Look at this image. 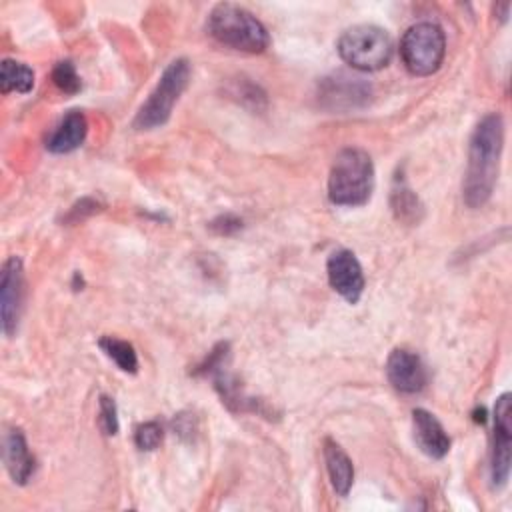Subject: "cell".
<instances>
[{"mask_svg": "<svg viewBox=\"0 0 512 512\" xmlns=\"http://www.w3.org/2000/svg\"><path fill=\"white\" fill-rule=\"evenodd\" d=\"M504 146V120L498 112L486 114L468 142V164L462 182V198L468 208L484 206L496 186L500 154Z\"/></svg>", "mask_w": 512, "mask_h": 512, "instance_id": "obj_1", "label": "cell"}, {"mask_svg": "<svg viewBox=\"0 0 512 512\" xmlns=\"http://www.w3.org/2000/svg\"><path fill=\"white\" fill-rule=\"evenodd\" d=\"M374 190V164L366 150L344 148L336 154L328 176V198L336 206H362Z\"/></svg>", "mask_w": 512, "mask_h": 512, "instance_id": "obj_2", "label": "cell"}, {"mask_svg": "<svg viewBox=\"0 0 512 512\" xmlns=\"http://www.w3.org/2000/svg\"><path fill=\"white\" fill-rule=\"evenodd\" d=\"M206 28L216 42L240 52L260 54L270 44L264 24L250 10L232 2L216 4L208 14Z\"/></svg>", "mask_w": 512, "mask_h": 512, "instance_id": "obj_3", "label": "cell"}, {"mask_svg": "<svg viewBox=\"0 0 512 512\" xmlns=\"http://www.w3.org/2000/svg\"><path fill=\"white\" fill-rule=\"evenodd\" d=\"M230 362V344L218 342L200 364L194 366V376H204L214 382V390L218 392L222 404L232 412H252L264 418H274L276 410L270 408L264 400L250 396L238 376L228 370Z\"/></svg>", "mask_w": 512, "mask_h": 512, "instance_id": "obj_4", "label": "cell"}, {"mask_svg": "<svg viewBox=\"0 0 512 512\" xmlns=\"http://www.w3.org/2000/svg\"><path fill=\"white\" fill-rule=\"evenodd\" d=\"M190 82V62L186 58L172 60L162 76L158 78L156 86L148 94V98L138 108L132 126L136 130H154L158 126H164L172 114L174 104L182 96V92L188 88Z\"/></svg>", "mask_w": 512, "mask_h": 512, "instance_id": "obj_5", "label": "cell"}, {"mask_svg": "<svg viewBox=\"0 0 512 512\" xmlns=\"http://www.w3.org/2000/svg\"><path fill=\"white\" fill-rule=\"evenodd\" d=\"M336 48L348 66L362 72L384 68L394 52L390 34L374 24H356L346 28L338 38Z\"/></svg>", "mask_w": 512, "mask_h": 512, "instance_id": "obj_6", "label": "cell"}, {"mask_svg": "<svg viewBox=\"0 0 512 512\" xmlns=\"http://www.w3.org/2000/svg\"><path fill=\"white\" fill-rule=\"evenodd\" d=\"M446 54L444 30L434 22L412 24L400 40V56L406 70L414 76L434 74Z\"/></svg>", "mask_w": 512, "mask_h": 512, "instance_id": "obj_7", "label": "cell"}, {"mask_svg": "<svg viewBox=\"0 0 512 512\" xmlns=\"http://www.w3.org/2000/svg\"><path fill=\"white\" fill-rule=\"evenodd\" d=\"M372 84L360 76L334 72L318 84V104L330 112L360 110L372 100Z\"/></svg>", "mask_w": 512, "mask_h": 512, "instance_id": "obj_8", "label": "cell"}, {"mask_svg": "<svg viewBox=\"0 0 512 512\" xmlns=\"http://www.w3.org/2000/svg\"><path fill=\"white\" fill-rule=\"evenodd\" d=\"M510 448H512V396L504 392L494 406V436L490 474L492 486L502 488L510 476Z\"/></svg>", "mask_w": 512, "mask_h": 512, "instance_id": "obj_9", "label": "cell"}, {"mask_svg": "<svg viewBox=\"0 0 512 512\" xmlns=\"http://www.w3.org/2000/svg\"><path fill=\"white\" fill-rule=\"evenodd\" d=\"M24 302V268L18 256H10L2 264L0 274V316H2V330L6 336H14L22 304Z\"/></svg>", "mask_w": 512, "mask_h": 512, "instance_id": "obj_10", "label": "cell"}, {"mask_svg": "<svg viewBox=\"0 0 512 512\" xmlns=\"http://www.w3.org/2000/svg\"><path fill=\"white\" fill-rule=\"evenodd\" d=\"M326 272H328V282L330 286L350 304H356L364 292L366 280H364V272L362 266L358 262V258L354 256V252L340 248L334 250L328 256L326 262Z\"/></svg>", "mask_w": 512, "mask_h": 512, "instance_id": "obj_11", "label": "cell"}, {"mask_svg": "<svg viewBox=\"0 0 512 512\" xmlns=\"http://www.w3.org/2000/svg\"><path fill=\"white\" fill-rule=\"evenodd\" d=\"M388 382L402 394H416L424 390L428 372L422 358L406 348H394L386 360Z\"/></svg>", "mask_w": 512, "mask_h": 512, "instance_id": "obj_12", "label": "cell"}, {"mask_svg": "<svg viewBox=\"0 0 512 512\" xmlns=\"http://www.w3.org/2000/svg\"><path fill=\"white\" fill-rule=\"evenodd\" d=\"M2 460L10 478L24 486L36 468V460L28 450L26 436L20 428H8L2 438Z\"/></svg>", "mask_w": 512, "mask_h": 512, "instance_id": "obj_13", "label": "cell"}, {"mask_svg": "<svg viewBox=\"0 0 512 512\" xmlns=\"http://www.w3.org/2000/svg\"><path fill=\"white\" fill-rule=\"evenodd\" d=\"M412 428L416 446L430 458H444L450 450V436L434 414L424 408L412 410Z\"/></svg>", "mask_w": 512, "mask_h": 512, "instance_id": "obj_14", "label": "cell"}, {"mask_svg": "<svg viewBox=\"0 0 512 512\" xmlns=\"http://www.w3.org/2000/svg\"><path fill=\"white\" fill-rule=\"evenodd\" d=\"M88 134L86 116L80 110H70L50 132L46 138V150L52 154H68L74 152Z\"/></svg>", "mask_w": 512, "mask_h": 512, "instance_id": "obj_15", "label": "cell"}, {"mask_svg": "<svg viewBox=\"0 0 512 512\" xmlns=\"http://www.w3.org/2000/svg\"><path fill=\"white\" fill-rule=\"evenodd\" d=\"M322 456L328 470L330 484L338 496H346L354 484V466L348 454L342 450L338 442L326 438L322 444Z\"/></svg>", "mask_w": 512, "mask_h": 512, "instance_id": "obj_16", "label": "cell"}, {"mask_svg": "<svg viewBox=\"0 0 512 512\" xmlns=\"http://www.w3.org/2000/svg\"><path fill=\"white\" fill-rule=\"evenodd\" d=\"M390 206L396 220L404 224H418L424 218V204L416 196V192L402 180L396 178L390 192Z\"/></svg>", "mask_w": 512, "mask_h": 512, "instance_id": "obj_17", "label": "cell"}, {"mask_svg": "<svg viewBox=\"0 0 512 512\" xmlns=\"http://www.w3.org/2000/svg\"><path fill=\"white\" fill-rule=\"evenodd\" d=\"M32 88H34V70L24 62L4 58L0 64V90L4 94L8 92L26 94Z\"/></svg>", "mask_w": 512, "mask_h": 512, "instance_id": "obj_18", "label": "cell"}, {"mask_svg": "<svg viewBox=\"0 0 512 512\" xmlns=\"http://www.w3.org/2000/svg\"><path fill=\"white\" fill-rule=\"evenodd\" d=\"M98 346L122 372L126 374L138 372V354L130 342L120 340L116 336H102L98 340Z\"/></svg>", "mask_w": 512, "mask_h": 512, "instance_id": "obj_19", "label": "cell"}, {"mask_svg": "<svg viewBox=\"0 0 512 512\" xmlns=\"http://www.w3.org/2000/svg\"><path fill=\"white\" fill-rule=\"evenodd\" d=\"M230 94L236 96L238 102H242L244 106H248V108H252L256 112L266 108V94H264V90L258 84L246 80V78L236 80L232 90H230Z\"/></svg>", "mask_w": 512, "mask_h": 512, "instance_id": "obj_20", "label": "cell"}, {"mask_svg": "<svg viewBox=\"0 0 512 512\" xmlns=\"http://www.w3.org/2000/svg\"><path fill=\"white\" fill-rule=\"evenodd\" d=\"M52 82L54 86L64 94H76L82 88L80 76L70 60H60L52 70Z\"/></svg>", "mask_w": 512, "mask_h": 512, "instance_id": "obj_21", "label": "cell"}, {"mask_svg": "<svg viewBox=\"0 0 512 512\" xmlns=\"http://www.w3.org/2000/svg\"><path fill=\"white\" fill-rule=\"evenodd\" d=\"M162 438H164V430L156 420H148V422L136 426V430H134V444L144 452L156 450L160 446Z\"/></svg>", "mask_w": 512, "mask_h": 512, "instance_id": "obj_22", "label": "cell"}, {"mask_svg": "<svg viewBox=\"0 0 512 512\" xmlns=\"http://www.w3.org/2000/svg\"><path fill=\"white\" fill-rule=\"evenodd\" d=\"M98 422L106 436H114L118 432V410L116 402L110 396H100L98 400Z\"/></svg>", "mask_w": 512, "mask_h": 512, "instance_id": "obj_23", "label": "cell"}, {"mask_svg": "<svg viewBox=\"0 0 512 512\" xmlns=\"http://www.w3.org/2000/svg\"><path fill=\"white\" fill-rule=\"evenodd\" d=\"M100 210H102V204H100L96 198L84 196V198H80L78 202H74V204L68 208V212L64 214V222H66V224H78V222L90 218L92 214H96V212H100Z\"/></svg>", "mask_w": 512, "mask_h": 512, "instance_id": "obj_24", "label": "cell"}, {"mask_svg": "<svg viewBox=\"0 0 512 512\" xmlns=\"http://www.w3.org/2000/svg\"><path fill=\"white\" fill-rule=\"evenodd\" d=\"M172 428H174V434H178L184 442H192L194 436L198 434V420L192 412H180L172 420Z\"/></svg>", "mask_w": 512, "mask_h": 512, "instance_id": "obj_25", "label": "cell"}, {"mask_svg": "<svg viewBox=\"0 0 512 512\" xmlns=\"http://www.w3.org/2000/svg\"><path fill=\"white\" fill-rule=\"evenodd\" d=\"M208 226L218 236H232L238 230H242V218H238L236 214H220L214 220H210Z\"/></svg>", "mask_w": 512, "mask_h": 512, "instance_id": "obj_26", "label": "cell"}, {"mask_svg": "<svg viewBox=\"0 0 512 512\" xmlns=\"http://www.w3.org/2000/svg\"><path fill=\"white\" fill-rule=\"evenodd\" d=\"M496 12H500V20L506 22L508 18V12H510V2H504V4H496Z\"/></svg>", "mask_w": 512, "mask_h": 512, "instance_id": "obj_27", "label": "cell"}]
</instances>
